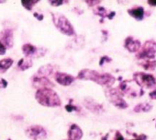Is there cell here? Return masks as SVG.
Returning <instances> with one entry per match:
<instances>
[{"label": "cell", "instance_id": "cell-1", "mask_svg": "<svg viewBox=\"0 0 156 140\" xmlns=\"http://www.w3.org/2000/svg\"><path fill=\"white\" fill-rule=\"evenodd\" d=\"M76 79L80 80H90L101 86L110 87L115 83V78L108 73H99L96 70L85 68L78 72Z\"/></svg>", "mask_w": 156, "mask_h": 140}, {"label": "cell", "instance_id": "cell-2", "mask_svg": "<svg viewBox=\"0 0 156 140\" xmlns=\"http://www.w3.org/2000/svg\"><path fill=\"white\" fill-rule=\"evenodd\" d=\"M35 99L38 103L44 107L56 108L62 105V100L60 96L51 88L38 89L35 92Z\"/></svg>", "mask_w": 156, "mask_h": 140}, {"label": "cell", "instance_id": "cell-3", "mask_svg": "<svg viewBox=\"0 0 156 140\" xmlns=\"http://www.w3.org/2000/svg\"><path fill=\"white\" fill-rule=\"evenodd\" d=\"M52 22L56 29L62 34L66 36H74L75 30L70 20L62 13H52L51 14Z\"/></svg>", "mask_w": 156, "mask_h": 140}, {"label": "cell", "instance_id": "cell-4", "mask_svg": "<svg viewBox=\"0 0 156 140\" xmlns=\"http://www.w3.org/2000/svg\"><path fill=\"white\" fill-rule=\"evenodd\" d=\"M105 94L108 101L114 104L117 108L119 109H126L128 107L127 102L122 99V93L118 90V89H113V88H108L105 91Z\"/></svg>", "mask_w": 156, "mask_h": 140}, {"label": "cell", "instance_id": "cell-5", "mask_svg": "<svg viewBox=\"0 0 156 140\" xmlns=\"http://www.w3.org/2000/svg\"><path fill=\"white\" fill-rule=\"evenodd\" d=\"M25 134L31 140H45L48 136L46 129L40 124H32L26 128Z\"/></svg>", "mask_w": 156, "mask_h": 140}, {"label": "cell", "instance_id": "cell-6", "mask_svg": "<svg viewBox=\"0 0 156 140\" xmlns=\"http://www.w3.org/2000/svg\"><path fill=\"white\" fill-rule=\"evenodd\" d=\"M133 79L141 88L151 89L156 86V79L152 75L138 72V73H134Z\"/></svg>", "mask_w": 156, "mask_h": 140}, {"label": "cell", "instance_id": "cell-7", "mask_svg": "<svg viewBox=\"0 0 156 140\" xmlns=\"http://www.w3.org/2000/svg\"><path fill=\"white\" fill-rule=\"evenodd\" d=\"M136 56L139 59H153L156 56V42L154 41L146 42L143 47L140 49V52L137 53Z\"/></svg>", "mask_w": 156, "mask_h": 140}, {"label": "cell", "instance_id": "cell-8", "mask_svg": "<svg viewBox=\"0 0 156 140\" xmlns=\"http://www.w3.org/2000/svg\"><path fill=\"white\" fill-rule=\"evenodd\" d=\"M21 50H22V53L25 54V57H28V58L41 56L46 52V50H44L43 48H39V47L31 44V43L23 44Z\"/></svg>", "mask_w": 156, "mask_h": 140}, {"label": "cell", "instance_id": "cell-9", "mask_svg": "<svg viewBox=\"0 0 156 140\" xmlns=\"http://www.w3.org/2000/svg\"><path fill=\"white\" fill-rule=\"evenodd\" d=\"M53 79L58 84L64 86V87H68V86H71L74 82L76 78H74L73 75L68 74V73L56 71L53 74Z\"/></svg>", "mask_w": 156, "mask_h": 140}, {"label": "cell", "instance_id": "cell-10", "mask_svg": "<svg viewBox=\"0 0 156 140\" xmlns=\"http://www.w3.org/2000/svg\"><path fill=\"white\" fill-rule=\"evenodd\" d=\"M0 42L6 49H11L14 46V33L10 29H5L0 31Z\"/></svg>", "mask_w": 156, "mask_h": 140}, {"label": "cell", "instance_id": "cell-11", "mask_svg": "<svg viewBox=\"0 0 156 140\" xmlns=\"http://www.w3.org/2000/svg\"><path fill=\"white\" fill-rule=\"evenodd\" d=\"M31 83L34 88H37V90L41 89V88H51V89L54 87L53 82L51 81L49 78L37 76L35 74L31 77Z\"/></svg>", "mask_w": 156, "mask_h": 140}, {"label": "cell", "instance_id": "cell-12", "mask_svg": "<svg viewBox=\"0 0 156 140\" xmlns=\"http://www.w3.org/2000/svg\"><path fill=\"white\" fill-rule=\"evenodd\" d=\"M67 135H68L69 140H81L83 138L84 132H83L82 128L78 124L73 123L69 127V130L67 132Z\"/></svg>", "mask_w": 156, "mask_h": 140}, {"label": "cell", "instance_id": "cell-13", "mask_svg": "<svg viewBox=\"0 0 156 140\" xmlns=\"http://www.w3.org/2000/svg\"><path fill=\"white\" fill-rule=\"evenodd\" d=\"M124 47L130 53H135L140 49V41L134 39L131 36H129L126 38L124 42Z\"/></svg>", "mask_w": 156, "mask_h": 140}, {"label": "cell", "instance_id": "cell-14", "mask_svg": "<svg viewBox=\"0 0 156 140\" xmlns=\"http://www.w3.org/2000/svg\"><path fill=\"white\" fill-rule=\"evenodd\" d=\"M54 66L52 64H44L42 66H41L38 71L35 73V75L37 76H41V77H45V78H50L51 76H52L54 74Z\"/></svg>", "mask_w": 156, "mask_h": 140}, {"label": "cell", "instance_id": "cell-15", "mask_svg": "<svg viewBox=\"0 0 156 140\" xmlns=\"http://www.w3.org/2000/svg\"><path fill=\"white\" fill-rule=\"evenodd\" d=\"M84 104L85 106L91 112H96V113H99L103 111V107L101 104H98V102H96L94 100L87 98L84 101Z\"/></svg>", "mask_w": 156, "mask_h": 140}, {"label": "cell", "instance_id": "cell-16", "mask_svg": "<svg viewBox=\"0 0 156 140\" xmlns=\"http://www.w3.org/2000/svg\"><path fill=\"white\" fill-rule=\"evenodd\" d=\"M93 12H94L95 15L99 16L102 19L108 18V20H112L116 16V12H114V11H108L107 9H105L103 7H98V8L94 9Z\"/></svg>", "mask_w": 156, "mask_h": 140}, {"label": "cell", "instance_id": "cell-17", "mask_svg": "<svg viewBox=\"0 0 156 140\" xmlns=\"http://www.w3.org/2000/svg\"><path fill=\"white\" fill-rule=\"evenodd\" d=\"M144 12L142 7H135L128 10V14L137 20H142L144 19Z\"/></svg>", "mask_w": 156, "mask_h": 140}, {"label": "cell", "instance_id": "cell-18", "mask_svg": "<svg viewBox=\"0 0 156 140\" xmlns=\"http://www.w3.org/2000/svg\"><path fill=\"white\" fill-rule=\"evenodd\" d=\"M32 66H33V61L31 58H28V57L21 58L17 64V68L20 71H26V70H28Z\"/></svg>", "mask_w": 156, "mask_h": 140}, {"label": "cell", "instance_id": "cell-19", "mask_svg": "<svg viewBox=\"0 0 156 140\" xmlns=\"http://www.w3.org/2000/svg\"><path fill=\"white\" fill-rule=\"evenodd\" d=\"M101 140H124V137L120 134L119 131L112 130V131H109L107 134H105L101 138Z\"/></svg>", "mask_w": 156, "mask_h": 140}, {"label": "cell", "instance_id": "cell-20", "mask_svg": "<svg viewBox=\"0 0 156 140\" xmlns=\"http://www.w3.org/2000/svg\"><path fill=\"white\" fill-rule=\"evenodd\" d=\"M14 61L10 57L4 58L2 60H0V73H5L13 65Z\"/></svg>", "mask_w": 156, "mask_h": 140}, {"label": "cell", "instance_id": "cell-21", "mask_svg": "<svg viewBox=\"0 0 156 140\" xmlns=\"http://www.w3.org/2000/svg\"><path fill=\"white\" fill-rule=\"evenodd\" d=\"M39 2H40L39 0H22L21 5L28 11H30V10H32L33 7L36 6Z\"/></svg>", "mask_w": 156, "mask_h": 140}, {"label": "cell", "instance_id": "cell-22", "mask_svg": "<svg viewBox=\"0 0 156 140\" xmlns=\"http://www.w3.org/2000/svg\"><path fill=\"white\" fill-rule=\"evenodd\" d=\"M151 108H152V106L149 103H140V104L136 105V107L134 108V112H149Z\"/></svg>", "mask_w": 156, "mask_h": 140}, {"label": "cell", "instance_id": "cell-23", "mask_svg": "<svg viewBox=\"0 0 156 140\" xmlns=\"http://www.w3.org/2000/svg\"><path fill=\"white\" fill-rule=\"evenodd\" d=\"M140 65L146 70H154L156 67V61L147 60L144 63H140Z\"/></svg>", "mask_w": 156, "mask_h": 140}, {"label": "cell", "instance_id": "cell-24", "mask_svg": "<svg viewBox=\"0 0 156 140\" xmlns=\"http://www.w3.org/2000/svg\"><path fill=\"white\" fill-rule=\"evenodd\" d=\"M48 2L52 7H60V6H62L64 4L69 3L68 0H50V1H48Z\"/></svg>", "mask_w": 156, "mask_h": 140}, {"label": "cell", "instance_id": "cell-25", "mask_svg": "<svg viewBox=\"0 0 156 140\" xmlns=\"http://www.w3.org/2000/svg\"><path fill=\"white\" fill-rule=\"evenodd\" d=\"M65 110L69 112H79V108H78L76 105H72V104H67L65 106Z\"/></svg>", "mask_w": 156, "mask_h": 140}, {"label": "cell", "instance_id": "cell-26", "mask_svg": "<svg viewBox=\"0 0 156 140\" xmlns=\"http://www.w3.org/2000/svg\"><path fill=\"white\" fill-rule=\"evenodd\" d=\"M111 61H112V59H111L110 57H108V55H104V56H102V57L100 58L99 65H100V66H102L105 63H109V62H111Z\"/></svg>", "mask_w": 156, "mask_h": 140}, {"label": "cell", "instance_id": "cell-27", "mask_svg": "<svg viewBox=\"0 0 156 140\" xmlns=\"http://www.w3.org/2000/svg\"><path fill=\"white\" fill-rule=\"evenodd\" d=\"M85 2L89 7H95V6L98 5L99 3H101V1H99V0H98V1H97V0H86Z\"/></svg>", "mask_w": 156, "mask_h": 140}, {"label": "cell", "instance_id": "cell-28", "mask_svg": "<svg viewBox=\"0 0 156 140\" xmlns=\"http://www.w3.org/2000/svg\"><path fill=\"white\" fill-rule=\"evenodd\" d=\"M9 83L6 79H0V89H6L8 87Z\"/></svg>", "mask_w": 156, "mask_h": 140}, {"label": "cell", "instance_id": "cell-29", "mask_svg": "<svg viewBox=\"0 0 156 140\" xmlns=\"http://www.w3.org/2000/svg\"><path fill=\"white\" fill-rule=\"evenodd\" d=\"M6 53H7L6 47L1 42H0V55H4V54H6Z\"/></svg>", "mask_w": 156, "mask_h": 140}, {"label": "cell", "instance_id": "cell-30", "mask_svg": "<svg viewBox=\"0 0 156 140\" xmlns=\"http://www.w3.org/2000/svg\"><path fill=\"white\" fill-rule=\"evenodd\" d=\"M33 16H34L38 20H42L43 18H44V16H43L42 14H40V13H38V12H34V13H33Z\"/></svg>", "mask_w": 156, "mask_h": 140}, {"label": "cell", "instance_id": "cell-31", "mask_svg": "<svg viewBox=\"0 0 156 140\" xmlns=\"http://www.w3.org/2000/svg\"><path fill=\"white\" fill-rule=\"evenodd\" d=\"M135 136V139H132V140H146L147 139V136L145 134H140V135H134Z\"/></svg>", "mask_w": 156, "mask_h": 140}, {"label": "cell", "instance_id": "cell-32", "mask_svg": "<svg viewBox=\"0 0 156 140\" xmlns=\"http://www.w3.org/2000/svg\"><path fill=\"white\" fill-rule=\"evenodd\" d=\"M149 96H150V98H151V100H156V90H152L151 92H150Z\"/></svg>", "mask_w": 156, "mask_h": 140}, {"label": "cell", "instance_id": "cell-33", "mask_svg": "<svg viewBox=\"0 0 156 140\" xmlns=\"http://www.w3.org/2000/svg\"><path fill=\"white\" fill-rule=\"evenodd\" d=\"M148 4H149L150 6L156 7V0H149V1H148Z\"/></svg>", "mask_w": 156, "mask_h": 140}, {"label": "cell", "instance_id": "cell-34", "mask_svg": "<svg viewBox=\"0 0 156 140\" xmlns=\"http://www.w3.org/2000/svg\"><path fill=\"white\" fill-rule=\"evenodd\" d=\"M7 1H5V0H0V4H3V3H6Z\"/></svg>", "mask_w": 156, "mask_h": 140}, {"label": "cell", "instance_id": "cell-35", "mask_svg": "<svg viewBox=\"0 0 156 140\" xmlns=\"http://www.w3.org/2000/svg\"><path fill=\"white\" fill-rule=\"evenodd\" d=\"M7 140H11V138H8Z\"/></svg>", "mask_w": 156, "mask_h": 140}, {"label": "cell", "instance_id": "cell-36", "mask_svg": "<svg viewBox=\"0 0 156 140\" xmlns=\"http://www.w3.org/2000/svg\"><path fill=\"white\" fill-rule=\"evenodd\" d=\"M63 140H69V139H63Z\"/></svg>", "mask_w": 156, "mask_h": 140}, {"label": "cell", "instance_id": "cell-37", "mask_svg": "<svg viewBox=\"0 0 156 140\" xmlns=\"http://www.w3.org/2000/svg\"><path fill=\"white\" fill-rule=\"evenodd\" d=\"M155 126H156V125H155Z\"/></svg>", "mask_w": 156, "mask_h": 140}]
</instances>
